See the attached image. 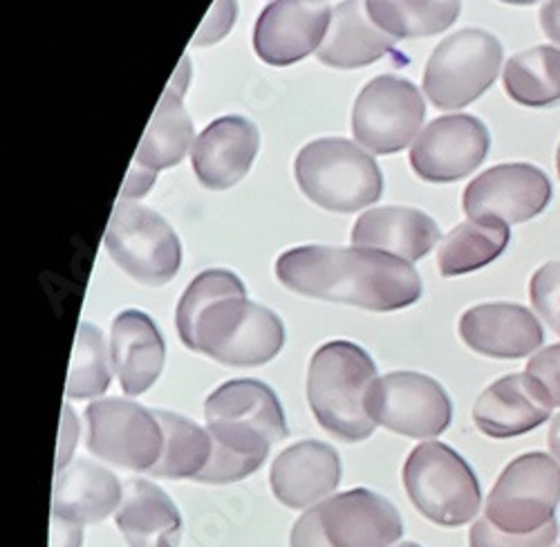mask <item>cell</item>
I'll return each instance as SVG.
<instances>
[{
  "label": "cell",
  "mask_w": 560,
  "mask_h": 547,
  "mask_svg": "<svg viewBox=\"0 0 560 547\" xmlns=\"http://www.w3.org/2000/svg\"><path fill=\"white\" fill-rule=\"evenodd\" d=\"M558 538V523L556 519L545 525L542 529L525 536L500 532L495 525L489 523L487 516L478 519L469 532L471 547H551Z\"/></svg>",
  "instance_id": "cell-33"
},
{
  "label": "cell",
  "mask_w": 560,
  "mask_h": 547,
  "mask_svg": "<svg viewBox=\"0 0 560 547\" xmlns=\"http://www.w3.org/2000/svg\"><path fill=\"white\" fill-rule=\"evenodd\" d=\"M397 547H419L417 543H401V545H397Z\"/></svg>",
  "instance_id": "cell-43"
},
{
  "label": "cell",
  "mask_w": 560,
  "mask_h": 547,
  "mask_svg": "<svg viewBox=\"0 0 560 547\" xmlns=\"http://www.w3.org/2000/svg\"><path fill=\"white\" fill-rule=\"evenodd\" d=\"M404 487L412 505L435 525L459 527L480 512L482 493L471 465L442 442H422L410 451Z\"/></svg>",
  "instance_id": "cell-5"
},
{
  "label": "cell",
  "mask_w": 560,
  "mask_h": 547,
  "mask_svg": "<svg viewBox=\"0 0 560 547\" xmlns=\"http://www.w3.org/2000/svg\"><path fill=\"white\" fill-rule=\"evenodd\" d=\"M556 164H558V175H560V147H558V155H556Z\"/></svg>",
  "instance_id": "cell-44"
},
{
  "label": "cell",
  "mask_w": 560,
  "mask_h": 547,
  "mask_svg": "<svg viewBox=\"0 0 560 547\" xmlns=\"http://www.w3.org/2000/svg\"><path fill=\"white\" fill-rule=\"evenodd\" d=\"M511 241L509 224L502 220H466L442 241L438 267L442 277H462L500 258Z\"/></svg>",
  "instance_id": "cell-27"
},
{
  "label": "cell",
  "mask_w": 560,
  "mask_h": 547,
  "mask_svg": "<svg viewBox=\"0 0 560 547\" xmlns=\"http://www.w3.org/2000/svg\"><path fill=\"white\" fill-rule=\"evenodd\" d=\"M269 482L276 500L285 508H316L341 482L339 453L325 442H299L273 461Z\"/></svg>",
  "instance_id": "cell-17"
},
{
  "label": "cell",
  "mask_w": 560,
  "mask_h": 547,
  "mask_svg": "<svg viewBox=\"0 0 560 547\" xmlns=\"http://www.w3.org/2000/svg\"><path fill=\"white\" fill-rule=\"evenodd\" d=\"M77 440H79V422H77L74 410L70 406H66L63 418H61V442H59V453H57V474L70 465Z\"/></svg>",
  "instance_id": "cell-38"
},
{
  "label": "cell",
  "mask_w": 560,
  "mask_h": 547,
  "mask_svg": "<svg viewBox=\"0 0 560 547\" xmlns=\"http://www.w3.org/2000/svg\"><path fill=\"white\" fill-rule=\"evenodd\" d=\"M276 277L296 294L372 312L401 310L422 296V279L408 260L365 247L290 249L276 260Z\"/></svg>",
  "instance_id": "cell-2"
},
{
  "label": "cell",
  "mask_w": 560,
  "mask_h": 547,
  "mask_svg": "<svg viewBox=\"0 0 560 547\" xmlns=\"http://www.w3.org/2000/svg\"><path fill=\"white\" fill-rule=\"evenodd\" d=\"M365 8L370 19L393 38L440 34L462 12L459 0H368Z\"/></svg>",
  "instance_id": "cell-31"
},
{
  "label": "cell",
  "mask_w": 560,
  "mask_h": 547,
  "mask_svg": "<svg viewBox=\"0 0 560 547\" xmlns=\"http://www.w3.org/2000/svg\"><path fill=\"white\" fill-rule=\"evenodd\" d=\"M459 335L471 350L491 359L529 357L545 341L536 314L518 303H485L466 310Z\"/></svg>",
  "instance_id": "cell-16"
},
{
  "label": "cell",
  "mask_w": 560,
  "mask_h": 547,
  "mask_svg": "<svg viewBox=\"0 0 560 547\" xmlns=\"http://www.w3.org/2000/svg\"><path fill=\"white\" fill-rule=\"evenodd\" d=\"M502 66V45L485 30H462L444 38L424 72V93L440 110H459L480 100Z\"/></svg>",
  "instance_id": "cell-7"
},
{
  "label": "cell",
  "mask_w": 560,
  "mask_h": 547,
  "mask_svg": "<svg viewBox=\"0 0 560 547\" xmlns=\"http://www.w3.org/2000/svg\"><path fill=\"white\" fill-rule=\"evenodd\" d=\"M124 487L108 469L81 461L57 474L52 491V516L77 525L100 523L119 510Z\"/></svg>",
  "instance_id": "cell-26"
},
{
  "label": "cell",
  "mask_w": 560,
  "mask_h": 547,
  "mask_svg": "<svg viewBox=\"0 0 560 547\" xmlns=\"http://www.w3.org/2000/svg\"><path fill=\"white\" fill-rule=\"evenodd\" d=\"M292 547H332V543L325 536V529L320 525V514H318V505L310 508L294 525L292 529V538H290Z\"/></svg>",
  "instance_id": "cell-37"
},
{
  "label": "cell",
  "mask_w": 560,
  "mask_h": 547,
  "mask_svg": "<svg viewBox=\"0 0 560 547\" xmlns=\"http://www.w3.org/2000/svg\"><path fill=\"white\" fill-rule=\"evenodd\" d=\"M260 147L258 128L238 115L215 119L194 147V171L207 189L224 191L247 175Z\"/></svg>",
  "instance_id": "cell-19"
},
{
  "label": "cell",
  "mask_w": 560,
  "mask_h": 547,
  "mask_svg": "<svg viewBox=\"0 0 560 547\" xmlns=\"http://www.w3.org/2000/svg\"><path fill=\"white\" fill-rule=\"evenodd\" d=\"M191 66L182 59L173 81L168 83L164 97L158 104V110L142 137V144L137 149L135 166L149 173H158L160 168L175 166L189 153L194 142V121L189 113L184 110L182 95L189 85Z\"/></svg>",
  "instance_id": "cell-21"
},
{
  "label": "cell",
  "mask_w": 560,
  "mask_h": 547,
  "mask_svg": "<svg viewBox=\"0 0 560 547\" xmlns=\"http://www.w3.org/2000/svg\"><path fill=\"white\" fill-rule=\"evenodd\" d=\"M397 38L386 34L370 19L365 3L361 0H346L335 12L325 34L318 59L330 68L352 70L375 63L393 50Z\"/></svg>",
  "instance_id": "cell-25"
},
{
  "label": "cell",
  "mask_w": 560,
  "mask_h": 547,
  "mask_svg": "<svg viewBox=\"0 0 560 547\" xmlns=\"http://www.w3.org/2000/svg\"><path fill=\"white\" fill-rule=\"evenodd\" d=\"M491 137L474 115H446L431 121L410 151L415 173L427 182H455L474 173L487 158Z\"/></svg>",
  "instance_id": "cell-13"
},
{
  "label": "cell",
  "mask_w": 560,
  "mask_h": 547,
  "mask_svg": "<svg viewBox=\"0 0 560 547\" xmlns=\"http://www.w3.org/2000/svg\"><path fill=\"white\" fill-rule=\"evenodd\" d=\"M440 241L435 220L417 209L384 207L365 211L352 232L357 247L386 252L401 260H417L427 256Z\"/></svg>",
  "instance_id": "cell-23"
},
{
  "label": "cell",
  "mask_w": 560,
  "mask_h": 547,
  "mask_svg": "<svg viewBox=\"0 0 560 547\" xmlns=\"http://www.w3.org/2000/svg\"><path fill=\"white\" fill-rule=\"evenodd\" d=\"M110 357L126 395H142L158 382L164 369L166 348L147 312L126 310L117 314L110 333Z\"/></svg>",
  "instance_id": "cell-20"
},
{
  "label": "cell",
  "mask_w": 560,
  "mask_h": 547,
  "mask_svg": "<svg viewBox=\"0 0 560 547\" xmlns=\"http://www.w3.org/2000/svg\"><path fill=\"white\" fill-rule=\"evenodd\" d=\"M549 175L525 162L500 164L478 175L464 191V213L471 220L521 224L540 216L551 202Z\"/></svg>",
  "instance_id": "cell-12"
},
{
  "label": "cell",
  "mask_w": 560,
  "mask_h": 547,
  "mask_svg": "<svg viewBox=\"0 0 560 547\" xmlns=\"http://www.w3.org/2000/svg\"><path fill=\"white\" fill-rule=\"evenodd\" d=\"M551 408L553 406L540 384L527 373H516L493 382L478 397L474 420L485 435L506 440L545 424Z\"/></svg>",
  "instance_id": "cell-18"
},
{
  "label": "cell",
  "mask_w": 560,
  "mask_h": 547,
  "mask_svg": "<svg viewBox=\"0 0 560 547\" xmlns=\"http://www.w3.org/2000/svg\"><path fill=\"white\" fill-rule=\"evenodd\" d=\"M83 543V527L77 523H70L66 519L52 516V534H50V547H81Z\"/></svg>",
  "instance_id": "cell-39"
},
{
  "label": "cell",
  "mask_w": 560,
  "mask_h": 547,
  "mask_svg": "<svg viewBox=\"0 0 560 547\" xmlns=\"http://www.w3.org/2000/svg\"><path fill=\"white\" fill-rule=\"evenodd\" d=\"M527 375L540 384L551 406H560V344L538 350L527 363Z\"/></svg>",
  "instance_id": "cell-35"
},
{
  "label": "cell",
  "mask_w": 560,
  "mask_h": 547,
  "mask_svg": "<svg viewBox=\"0 0 560 547\" xmlns=\"http://www.w3.org/2000/svg\"><path fill=\"white\" fill-rule=\"evenodd\" d=\"M155 418L164 431V451L149 474L168 480H196L211 461L213 442L209 431L168 410H155Z\"/></svg>",
  "instance_id": "cell-30"
},
{
  "label": "cell",
  "mask_w": 560,
  "mask_h": 547,
  "mask_svg": "<svg viewBox=\"0 0 560 547\" xmlns=\"http://www.w3.org/2000/svg\"><path fill=\"white\" fill-rule=\"evenodd\" d=\"M549 449L553 458L560 463V414L553 418L549 427Z\"/></svg>",
  "instance_id": "cell-41"
},
{
  "label": "cell",
  "mask_w": 560,
  "mask_h": 547,
  "mask_svg": "<svg viewBox=\"0 0 560 547\" xmlns=\"http://www.w3.org/2000/svg\"><path fill=\"white\" fill-rule=\"evenodd\" d=\"M117 527L128 547H177L182 519L162 487L151 480L132 478L124 485Z\"/></svg>",
  "instance_id": "cell-24"
},
{
  "label": "cell",
  "mask_w": 560,
  "mask_h": 547,
  "mask_svg": "<svg viewBox=\"0 0 560 547\" xmlns=\"http://www.w3.org/2000/svg\"><path fill=\"white\" fill-rule=\"evenodd\" d=\"M330 21L328 0H273L258 16L254 50L269 66L299 63L318 53Z\"/></svg>",
  "instance_id": "cell-14"
},
{
  "label": "cell",
  "mask_w": 560,
  "mask_h": 547,
  "mask_svg": "<svg viewBox=\"0 0 560 547\" xmlns=\"http://www.w3.org/2000/svg\"><path fill=\"white\" fill-rule=\"evenodd\" d=\"M506 95L527 108L560 104V50L540 45L511 57L504 66Z\"/></svg>",
  "instance_id": "cell-29"
},
{
  "label": "cell",
  "mask_w": 560,
  "mask_h": 547,
  "mask_svg": "<svg viewBox=\"0 0 560 547\" xmlns=\"http://www.w3.org/2000/svg\"><path fill=\"white\" fill-rule=\"evenodd\" d=\"M207 424L243 427L262 433L271 444L288 438V422L278 395L258 380H233L215 388L205 404Z\"/></svg>",
  "instance_id": "cell-22"
},
{
  "label": "cell",
  "mask_w": 560,
  "mask_h": 547,
  "mask_svg": "<svg viewBox=\"0 0 560 547\" xmlns=\"http://www.w3.org/2000/svg\"><path fill=\"white\" fill-rule=\"evenodd\" d=\"M175 318L186 348L224 366H262L285 344L283 322L271 310L249 301L243 281L226 269H209L196 277Z\"/></svg>",
  "instance_id": "cell-1"
},
{
  "label": "cell",
  "mask_w": 560,
  "mask_h": 547,
  "mask_svg": "<svg viewBox=\"0 0 560 547\" xmlns=\"http://www.w3.org/2000/svg\"><path fill=\"white\" fill-rule=\"evenodd\" d=\"M427 104L415 83L384 74L372 79L357 97L352 132L357 142L380 155L406 149L424 124Z\"/></svg>",
  "instance_id": "cell-10"
},
{
  "label": "cell",
  "mask_w": 560,
  "mask_h": 547,
  "mask_svg": "<svg viewBox=\"0 0 560 547\" xmlns=\"http://www.w3.org/2000/svg\"><path fill=\"white\" fill-rule=\"evenodd\" d=\"M370 354L352 341L320 346L307 373V399L318 424L341 442H363L375 433L368 397L377 382Z\"/></svg>",
  "instance_id": "cell-3"
},
{
  "label": "cell",
  "mask_w": 560,
  "mask_h": 547,
  "mask_svg": "<svg viewBox=\"0 0 560 547\" xmlns=\"http://www.w3.org/2000/svg\"><path fill=\"white\" fill-rule=\"evenodd\" d=\"M540 25L542 32L560 45V0H547L540 10Z\"/></svg>",
  "instance_id": "cell-40"
},
{
  "label": "cell",
  "mask_w": 560,
  "mask_h": 547,
  "mask_svg": "<svg viewBox=\"0 0 560 547\" xmlns=\"http://www.w3.org/2000/svg\"><path fill=\"white\" fill-rule=\"evenodd\" d=\"M301 191L318 207L352 213L382 198L384 177L365 151L339 137L310 142L294 164Z\"/></svg>",
  "instance_id": "cell-4"
},
{
  "label": "cell",
  "mask_w": 560,
  "mask_h": 547,
  "mask_svg": "<svg viewBox=\"0 0 560 547\" xmlns=\"http://www.w3.org/2000/svg\"><path fill=\"white\" fill-rule=\"evenodd\" d=\"M500 3H506V5H534V3H538V0H500Z\"/></svg>",
  "instance_id": "cell-42"
},
{
  "label": "cell",
  "mask_w": 560,
  "mask_h": 547,
  "mask_svg": "<svg viewBox=\"0 0 560 547\" xmlns=\"http://www.w3.org/2000/svg\"><path fill=\"white\" fill-rule=\"evenodd\" d=\"M207 431L211 435L213 451L207 469L196 478L198 482L229 485L245 480L262 467L271 449V442L252 429L207 424Z\"/></svg>",
  "instance_id": "cell-28"
},
{
  "label": "cell",
  "mask_w": 560,
  "mask_h": 547,
  "mask_svg": "<svg viewBox=\"0 0 560 547\" xmlns=\"http://www.w3.org/2000/svg\"><path fill=\"white\" fill-rule=\"evenodd\" d=\"M536 314L560 337V263L542 265L529 283Z\"/></svg>",
  "instance_id": "cell-34"
},
{
  "label": "cell",
  "mask_w": 560,
  "mask_h": 547,
  "mask_svg": "<svg viewBox=\"0 0 560 547\" xmlns=\"http://www.w3.org/2000/svg\"><path fill=\"white\" fill-rule=\"evenodd\" d=\"M88 451L128 472H151L164 451L155 410L130 399H95L88 410Z\"/></svg>",
  "instance_id": "cell-8"
},
{
  "label": "cell",
  "mask_w": 560,
  "mask_h": 547,
  "mask_svg": "<svg viewBox=\"0 0 560 547\" xmlns=\"http://www.w3.org/2000/svg\"><path fill=\"white\" fill-rule=\"evenodd\" d=\"M560 503V463L542 451L511 461L493 485L485 516L506 534H534L553 521Z\"/></svg>",
  "instance_id": "cell-6"
},
{
  "label": "cell",
  "mask_w": 560,
  "mask_h": 547,
  "mask_svg": "<svg viewBox=\"0 0 560 547\" xmlns=\"http://www.w3.org/2000/svg\"><path fill=\"white\" fill-rule=\"evenodd\" d=\"M236 10H238L236 0H215L202 27L194 36V45H211V43H218L220 38H224L229 34L233 21H236Z\"/></svg>",
  "instance_id": "cell-36"
},
{
  "label": "cell",
  "mask_w": 560,
  "mask_h": 547,
  "mask_svg": "<svg viewBox=\"0 0 560 547\" xmlns=\"http://www.w3.org/2000/svg\"><path fill=\"white\" fill-rule=\"evenodd\" d=\"M106 247L128 277L153 288L168 283L182 263V247L171 224L139 205L115 207Z\"/></svg>",
  "instance_id": "cell-9"
},
{
  "label": "cell",
  "mask_w": 560,
  "mask_h": 547,
  "mask_svg": "<svg viewBox=\"0 0 560 547\" xmlns=\"http://www.w3.org/2000/svg\"><path fill=\"white\" fill-rule=\"evenodd\" d=\"M110 359L104 335L92 324H81L68 373V397L88 399L104 395L110 386Z\"/></svg>",
  "instance_id": "cell-32"
},
{
  "label": "cell",
  "mask_w": 560,
  "mask_h": 547,
  "mask_svg": "<svg viewBox=\"0 0 560 547\" xmlns=\"http://www.w3.org/2000/svg\"><path fill=\"white\" fill-rule=\"evenodd\" d=\"M368 410L375 424L415 440L442 435L453 420V404L442 384L412 371L380 377L370 391Z\"/></svg>",
  "instance_id": "cell-11"
},
{
  "label": "cell",
  "mask_w": 560,
  "mask_h": 547,
  "mask_svg": "<svg viewBox=\"0 0 560 547\" xmlns=\"http://www.w3.org/2000/svg\"><path fill=\"white\" fill-rule=\"evenodd\" d=\"M332 547H390L404 534L397 508L370 489H350L318 505Z\"/></svg>",
  "instance_id": "cell-15"
}]
</instances>
